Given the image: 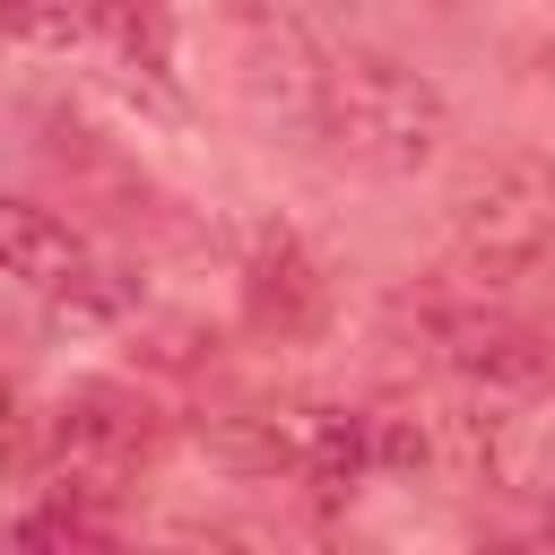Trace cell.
<instances>
[{
	"mask_svg": "<svg viewBox=\"0 0 555 555\" xmlns=\"http://www.w3.org/2000/svg\"><path fill=\"white\" fill-rule=\"evenodd\" d=\"M225 87H234V104L251 113V121H312L321 113V61H312V43L286 26V17H269V9H234L225 17Z\"/></svg>",
	"mask_w": 555,
	"mask_h": 555,
	"instance_id": "obj_4",
	"label": "cell"
},
{
	"mask_svg": "<svg viewBox=\"0 0 555 555\" xmlns=\"http://www.w3.org/2000/svg\"><path fill=\"white\" fill-rule=\"evenodd\" d=\"M199 451L234 477H278L295 468V434H278V416H225V425H199Z\"/></svg>",
	"mask_w": 555,
	"mask_h": 555,
	"instance_id": "obj_9",
	"label": "cell"
},
{
	"mask_svg": "<svg viewBox=\"0 0 555 555\" xmlns=\"http://www.w3.org/2000/svg\"><path fill=\"white\" fill-rule=\"evenodd\" d=\"M52 304V321H69V330H104V321H121L130 304H139V278L130 269H104V260H87L61 295H43Z\"/></svg>",
	"mask_w": 555,
	"mask_h": 555,
	"instance_id": "obj_10",
	"label": "cell"
},
{
	"mask_svg": "<svg viewBox=\"0 0 555 555\" xmlns=\"http://www.w3.org/2000/svg\"><path fill=\"white\" fill-rule=\"evenodd\" d=\"M0 26L26 35V43H43V52H61V43H78V35L104 26V0H0Z\"/></svg>",
	"mask_w": 555,
	"mask_h": 555,
	"instance_id": "obj_11",
	"label": "cell"
},
{
	"mask_svg": "<svg viewBox=\"0 0 555 555\" xmlns=\"http://www.w3.org/2000/svg\"><path fill=\"white\" fill-rule=\"evenodd\" d=\"M330 312V269L321 251L295 234V225H251V251H243V321L278 347L312 338Z\"/></svg>",
	"mask_w": 555,
	"mask_h": 555,
	"instance_id": "obj_5",
	"label": "cell"
},
{
	"mask_svg": "<svg viewBox=\"0 0 555 555\" xmlns=\"http://www.w3.org/2000/svg\"><path fill=\"white\" fill-rule=\"evenodd\" d=\"M87 234L35 199H0V278H17L26 295H61L78 269H87Z\"/></svg>",
	"mask_w": 555,
	"mask_h": 555,
	"instance_id": "obj_7",
	"label": "cell"
},
{
	"mask_svg": "<svg viewBox=\"0 0 555 555\" xmlns=\"http://www.w3.org/2000/svg\"><path fill=\"white\" fill-rule=\"evenodd\" d=\"M156 451V408L121 382H69L43 416V494L61 503H113Z\"/></svg>",
	"mask_w": 555,
	"mask_h": 555,
	"instance_id": "obj_2",
	"label": "cell"
},
{
	"mask_svg": "<svg viewBox=\"0 0 555 555\" xmlns=\"http://www.w3.org/2000/svg\"><path fill=\"white\" fill-rule=\"evenodd\" d=\"M9 451H17V390L0 382V460H9Z\"/></svg>",
	"mask_w": 555,
	"mask_h": 555,
	"instance_id": "obj_12",
	"label": "cell"
},
{
	"mask_svg": "<svg viewBox=\"0 0 555 555\" xmlns=\"http://www.w3.org/2000/svg\"><path fill=\"white\" fill-rule=\"evenodd\" d=\"M312 130H321L356 173L399 182V173L434 165V147L451 139V104H442V87H434L425 69H408V61H390V52H347V61L321 69V113H312Z\"/></svg>",
	"mask_w": 555,
	"mask_h": 555,
	"instance_id": "obj_1",
	"label": "cell"
},
{
	"mask_svg": "<svg viewBox=\"0 0 555 555\" xmlns=\"http://www.w3.org/2000/svg\"><path fill=\"white\" fill-rule=\"evenodd\" d=\"M442 217H451V243L477 278H520L555 243V173L538 156H477L451 182Z\"/></svg>",
	"mask_w": 555,
	"mask_h": 555,
	"instance_id": "obj_3",
	"label": "cell"
},
{
	"mask_svg": "<svg viewBox=\"0 0 555 555\" xmlns=\"http://www.w3.org/2000/svg\"><path fill=\"white\" fill-rule=\"evenodd\" d=\"M442 364L494 408V399H538L555 382V338L512 321V312H460L442 330Z\"/></svg>",
	"mask_w": 555,
	"mask_h": 555,
	"instance_id": "obj_6",
	"label": "cell"
},
{
	"mask_svg": "<svg viewBox=\"0 0 555 555\" xmlns=\"http://www.w3.org/2000/svg\"><path fill=\"white\" fill-rule=\"evenodd\" d=\"M295 468H304V486H312L321 503L356 494V477L373 468V434H364V416H356V408H321V416L295 434Z\"/></svg>",
	"mask_w": 555,
	"mask_h": 555,
	"instance_id": "obj_8",
	"label": "cell"
}]
</instances>
